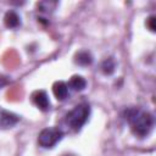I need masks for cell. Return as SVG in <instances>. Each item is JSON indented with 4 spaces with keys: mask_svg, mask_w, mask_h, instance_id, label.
Returning <instances> with one entry per match:
<instances>
[{
    "mask_svg": "<svg viewBox=\"0 0 156 156\" xmlns=\"http://www.w3.org/2000/svg\"><path fill=\"white\" fill-rule=\"evenodd\" d=\"M126 119L129 123L132 132L138 136H146L154 127V118L151 113L138 107L128 108L126 111Z\"/></svg>",
    "mask_w": 156,
    "mask_h": 156,
    "instance_id": "1",
    "label": "cell"
},
{
    "mask_svg": "<svg viewBox=\"0 0 156 156\" xmlns=\"http://www.w3.org/2000/svg\"><path fill=\"white\" fill-rule=\"evenodd\" d=\"M89 115H90V107H89V105H87V104L77 105L74 108H72L67 113V116H66V123L73 130H79L85 124V122L88 121Z\"/></svg>",
    "mask_w": 156,
    "mask_h": 156,
    "instance_id": "2",
    "label": "cell"
},
{
    "mask_svg": "<svg viewBox=\"0 0 156 156\" xmlns=\"http://www.w3.org/2000/svg\"><path fill=\"white\" fill-rule=\"evenodd\" d=\"M62 138V132L58 128H45L38 135V143L40 146L49 149L54 147Z\"/></svg>",
    "mask_w": 156,
    "mask_h": 156,
    "instance_id": "3",
    "label": "cell"
},
{
    "mask_svg": "<svg viewBox=\"0 0 156 156\" xmlns=\"http://www.w3.org/2000/svg\"><path fill=\"white\" fill-rule=\"evenodd\" d=\"M20 117L5 108L0 107V129H6L13 127L18 122Z\"/></svg>",
    "mask_w": 156,
    "mask_h": 156,
    "instance_id": "4",
    "label": "cell"
},
{
    "mask_svg": "<svg viewBox=\"0 0 156 156\" xmlns=\"http://www.w3.org/2000/svg\"><path fill=\"white\" fill-rule=\"evenodd\" d=\"M32 100L34 102V105L43 110V111H46L50 106V101H49V98H48V94L44 91V90H37L32 94Z\"/></svg>",
    "mask_w": 156,
    "mask_h": 156,
    "instance_id": "5",
    "label": "cell"
},
{
    "mask_svg": "<svg viewBox=\"0 0 156 156\" xmlns=\"http://www.w3.org/2000/svg\"><path fill=\"white\" fill-rule=\"evenodd\" d=\"M52 93L57 100H65L68 95V85L62 80L55 82L52 85Z\"/></svg>",
    "mask_w": 156,
    "mask_h": 156,
    "instance_id": "6",
    "label": "cell"
},
{
    "mask_svg": "<svg viewBox=\"0 0 156 156\" xmlns=\"http://www.w3.org/2000/svg\"><path fill=\"white\" fill-rule=\"evenodd\" d=\"M4 22H5V26L9 27V28H16V27H18L20 23H21L20 16H18L17 12H15V11H7V12L5 13Z\"/></svg>",
    "mask_w": 156,
    "mask_h": 156,
    "instance_id": "7",
    "label": "cell"
},
{
    "mask_svg": "<svg viewBox=\"0 0 156 156\" xmlns=\"http://www.w3.org/2000/svg\"><path fill=\"white\" fill-rule=\"evenodd\" d=\"M91 61H93V56L90 55V52H88L85 50L77 52L74 56V62L80 66H88L91 63Z\"/></svg>",
    "mask_w": 156,
    "mask_h": 156,
    "instance_id": "8",
    "label": "cell"
},
{
    "mask_svg": "<svg viewBox=\"0 0 156 156\" xmlns=\"http://www.w3.org/2000/svg\"><path fill=\"white\" fill-rule=\"evenodd\" d=\"M73 90L76 91H80L87 87V80L82 77V76H73L69 79V84H68Z\"/></svg>",
    "mask_w": 156,
    "mask_h": 156,
    "instance_id": "9",
    "label": "cell"
},
{
    "mask_svg": "<svg viewBox=\"0 0 156 156\" xmlns=\"http://www.w3.org/2000/svg\"><path fill=\"white\" fill-rule=\"evenodd\" d=\"M101 69L105 74H111L115 71V61L112 58H106L101 65Z\"/></svg>",
    "mask_w": 156,
    "mask_h": 156,
    "instance_id": "10",
    "label": "cell"
},
{
    "mask_svg": "<svg viewBox=\"0 0 156 156\" xmlns=\"http://www.w3.org/2000/svg\"><path fill=\"white\" fill-rule=\"evenodd\" d=\"M146 27H147L151 32H155V16H150V17L146 20Z\"/></svg>",
    "mask_w": 156,
    "mask_h": 156,
    "instance_id": "11",
    "label": "cell"
},
{
    "mask_svg": "<svg viewBox=\"0 0 156 156\" xmlns=\"http://www.w3.org/2000/svg\"><path fill=\"white\" fill-rule=\"evenodd\" d=\"M65 156H72V155H65Z\"/></svg>",
    "mask_w": 156,
    "mask_h": 156,
    "instance_id": "12",
    "label": "cell"
}]
</instances>
